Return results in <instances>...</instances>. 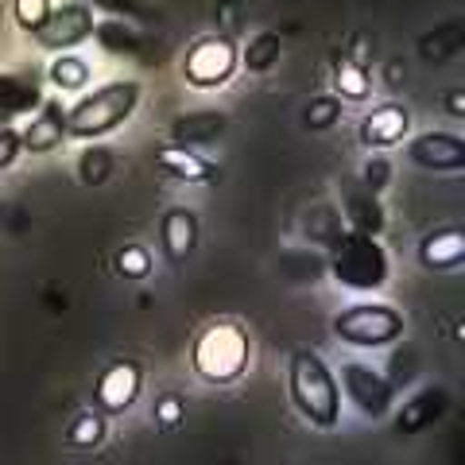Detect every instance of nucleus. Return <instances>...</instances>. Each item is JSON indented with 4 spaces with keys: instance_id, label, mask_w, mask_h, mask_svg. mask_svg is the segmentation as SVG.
Wrapping results in <instances>:
<instances>
[{
    "instance_id": "obj_10",
    "label": "nucleus",
    "mask_w": 465,
    "mask_h": 465,
    "mask_svg": "<svg viewBox=\"0 0 465 465\" xmlns=\"http://www.w3.org/2000/svg\"><path fill=\"white\" fill-rule=\"evenodd\" d=\"M20 136H24V152H32V155L58 152L70 140V133H66V105L58 97H43V105L32 113V121L20 128Z\"/></svg>"
},
{
    "instance_id": "obj_14",
    "label": "nucleus",
    "mask_w": 465,
    "mask_h": 465,
    "mask_svg": "<svg viewBox=\"0 0 465 465\" xmlns=\"http://www.w3.org/2000/svg\"><path fill=\"white\" fill-rule=\"evenodd\" d=\"M90 39H97V47L105 54H113V58H136V63H152V58H155L152 39L140 35L133 27V20H121V16L97 20Z\"/></svg>"
},
{
    "instance_id": "obj_33",
    "label": "nucleus",
    "mask_w": 465,
    "mask_h": 465,
    "mask_svg": "<svg viewBox=\"0 0 465 465\" xmlns=\"http://www.w3.org/2000/svg\"><path fill=\"white\" fill-rule=\"evenodd\" d=\"M361 183H365L369 191H376V194H381L384 186L391 183V163H388V159H384L381 152L365 159V167H361Z\"/></svg>"
},
{
    "instance_id": "obj_17",
    "label": "nucleus",
    "mask_w": 465,
    "mask_h": 465,
    "mask_svg": "<svg viewBox=\"0 0 465 465\" xmlns=\"http://www.w3.org/2000/svg\"><path fill=\"white\" fill-rule=\"evenodd\" d=\"M446 407H450L446 388H423V391H415V396L400 407L396 430H400V434H419V430H427V427H434V423H439V419L446 415Z\"/></svg>"
},
{
    "instance_id": "obj_4",
    "label": "nucleus",
    "mask_w": 465,
    "mask_h": 465,
    "mask_svg": "<svg viewBox=\"0 0 465 465\" xmlns=\"http://www.w3.org/2000/svg\"><path fill=\"white\" fill-rule=\"evenodd\" d=\"M326 272L349 291H381L391 275V256L381 237L345 229L326 249Z\"/></svg>"
},
{
    "instance_id": "obj_37",
    "label": "nucleus",
    "mask_w": 465,
    "mask_h": 465,
    "mask_svg": "<svg viewBox=\"0 0 465 465\" xmlns=\"http://www.w3.org/2000/svg\"><path fill=\"white\" fill-rule=\"evenodd\" d=\"M446 113L458 116V121L465 116V94H461V90H450V94H446Z\"/></svg>"
},
{
    "instance_id": "obj_19",
    "label": "nucleus",
    "mask_w": 465,
    "mask_h": 465,
    "mask_svg": "<svg viewBox=\"0 0 465 465\" xmlns=\"http://www.w3.org/2000/svg\"><path fill=\"white\" fill-rule=\"evenodd\" d=\"M43 105V85L32 74H12V70H0V109H5L12 121L24 113H35Z\"/></svg>"
},
{
    "instance_id": "obj_28",
    "label": "nucleus",
    "mask_w": 465,
    "mask_h": 465,
    "mask_svg": "<svg viewBox=\"0 0 465 465\" xmlns=\"http://www.w3.org/2000/svg\"><path fill=\"white\" fill-rule=\"evenodd\" d=\"M105 442V411H82L74 423L66 427V446L70 450H97Z\"/></svg>"
},
{
    "instance_id": "obj_18",
    "label": "nucleus",
    "mask_w": 465,
    "mask_h": 465,
    "mask_svg": "<svg viewBox=\"0 0 465 465\" xmlns=\"http://www.w3.org/2000/svg\"><path fill=\"white\" fill-rule=\"evenodd\" d=\"M155 163L163 174H171L174 183H213L217 179V167L210 159H202L198 152L191 148H174V143H163V148L155 152Z\"/></svg>"
},
{
    "instance_id": "obj_15",
    "label": "nucleus",
    "mask_w": 465,
    "mask_h": 465,
    "mask_svg": "<svg viewBox=\"0 0 465 465\" xmlns=\"http://www.w3.org/2000/svg\"><path fill=\"white\" fill-rule=\"evenodd\" d=\"M407 128H411V113L403 105H381L361 121L357 136L369 152H388V148H396V143L407 140Z\"/></svg>"
},
{
    "instance_id": "obj_35",
    "label": "nucleus",
    "mask_w": 465,
    "mask_h": 465,
    "mask_svg": "<svg viewBox=\"0 0 465 465\" xmlns=\"http://www.w3.org/2000/svg\"><path fill=\"white\" fill-rule=\"evenodd\" d=\"M411 372H415V349L403 345V349L391 353V376H388V384L391 388H403L407 381H411Z\"/></svg>"
},
{
    "instance_id": "obj_11",
    "label": "nucleus",
    "mask_w": 465,
    "mask_h": 465,
    "mask_svg": "<svg viewBox=\"0 0 465 465\" xmlns=\"http://www.w3.org/2000/svg\"><path fill=\"white\" fill-rule=\"evenodd\" d=\"M225 128H229L225 109H194V113H183V116H174L171 121L167 143L198 152V148H210V143L222 140Z\"/></svg>"
},
{
    "instance_id": "obj_9",
    "label": "nucleus",
    "mask_w": 465,
    "mask_h": 465,
    "mask_svg": "<svg viewBox=\"0 0 465 465\" xmlns=\"http://www.w3.org/2000/svg\"><path fill=\"white\" fill-rule=\"evenodd\" d=\"M143 388V369L136 361H113V365L97 376V388H94V400H97V411L105 415H121L136 403Z\"/></svg>"
},
{
    "instance_id": "obj_31",
    "label": "nucleus",
    "mask_w": 465,
    "mask_h": 465,
    "mask_svg": "<svg viewBox=\"0 0 465 465\" xmlns=\"http://www.w3.org/2000/svg\"><path fill=\"white\" fill-rule=\"evenodd\" d=\"M152 268H155V260L143 244H124V249L116 252V272H121L124 280H148Z\"/></svg>"
},
{
    "instance_id": "obj_36",
    "label": "nucleus",
    "mask_w": 465,
    "mask_h": 465,
    "mask_svg": "<svg viewBox=\"0 0 465 465\" xmlns=\"http://www.w3.org/2000/svg\"><path fill=\"white\" fill-rule=\"evenodd\" d=\"M155 419L163 427H179L183 423V400L179 396H163V400L155 403Z\"/></svg>"
},
{
    "instance_id": "obj_32",
    "label": "nucleus",
    "mask_w": 465,
    "mask_h": 465,
    "mask_svg": "<svg viewBox=\"0 0 465 465\" xmlns=\"http://www.w3.org/2000/svg\"><path fill=\"white\" fill-rule=\"evenodd\" d=\"M47 12H51V0H12V16H16L20 24V32H39V24L47 20Z\"/></svg>"
},
{
    "instance_id": "obj_39",
    "label": "nucleus",
    "mask_w": 465,
    "mask_h": 465,
    "mask_svg": "<svg viewBox=\"0 0 465 465\" xmlns=\"http://www.w3.org/2000/svg\"><path fill=\"white\" fill-rule=\"evenodd\" d=\"M0 222H5V202H0Z\"/></svg>"
},
{
    "instance_id": "obj_12",
    "label": "nucleus",
    "mask_w": 465,
    "mask_h": 465,
    "mask_svg": "<svg viewBox=\"0 0 465 465\" xmlns=\"http://www.w3.org/2000/svg\"><path fill=\"white\" fill-rule=\"evenodd\" d=\"M407 159L423 171H461L465 167V140L458 133H423L407 143Z\"/></svg>"
},
{
    "instance_id": "obj_26",
    "label": "nucleus",
    "mask_w": 465,
    "mask_h": 465,
    "mask_svg": "<svg viewBox=\"0 0 465 465\" xmlns=\"http://www.w3.org/2000/svg\"><path fill=\"white\" fill-rule=\"evenodd\" d=\"M116 171V155L105 148V143H90L78 155V183L82 186H105Z\"/></svg>"
},
{
    "instance_id": "obj_3",
    "label": "nucleus",
    "mask_w": 465,
    "mask_h": 465,
    "mask_svg": "<svg viewBox=\"0 0 465 465\" xmlns=\"http://www.w3.org/2000/svg\"><path fill=\"white\" fill-rule=\"evenodd\" d=\"M140 82L121 78L109 85H97L94 94H82L74 105L66 109V133L74 140H101L116 133L128 116L140 109Z\"/></svg>"
},
{
    "instance_id": "obj_22",
    "label": "nucleus",
    "mask_w": 465,
    "mask_h": 465,
    "mask_svg": "<svg viewBox=\"0 0 465 465\" xmlns=\"http://www.w3.org/2000/svg\"><path fill=\"white\" fill-rule=\"evenodd\" d=\"M465 47V27L461 24H442L419 39V58L423 63H446Z\"/></svg>"
},
{
    "instance_id": "obj_13",
    "label": "nucleus",
    "mask_w": 465,
    "mask_h": 465,
    "mask_svg": "<svg viewBox=\"0 0 465 465\" xmlns=\"http://www.w3.org/2000/svg\"><path fill=\"white\" fill-rule=\"evenodd\" d=\"M341 217H345V229L369 232V237H381L384 225H388V213H384L381 194L369 191L361 179L345 183V191H341Z\"/></svg>"
},
{
    "instance_id": "obj_23",
    "label": "nucleus",
    "mask_w": 465,
    "mask_h": 465,
    "mask_svg": "<svg viewBox=\"0 0 465 465\" xmlns=\"http://www.w3.org/2000/svg\"><path fill=\"white\" fill-rule=\"evenodd\" d=\"M302 229H307V241L330 249V244L345 232V217H341L338 206H330V202H318V206H311V213L302 217Z\"/></svg>"
},
{
    "instance_id": "obj_30",
    "label": "nucleus",
    "mask_w": 465,
    "mask_h": 465,
    "mask_svg": "<svg viewBox=\"0 0 465 465\" xmlns=\"http://www.w3.org/2000/svg\"><path fill=\"white\" fill-rule=\"evenodd\" d=\"M302 121H307L311 133H330V128L341 121V97H333V94L311 97V105H307V113H302Z\"/></svg>"
},
{
    "instance_id": "obj_6",
    "label": "nucleus",
    "mask_w": 465,
    "mask_h": 465,
    "mask_svg": "<svg viewBox=\"0 0 465 465\" xmlns=\"http://www.w3.org/2000/svg\"><path fill=\"white\" fill-rule=\"evenodd\" d=\"M241 66V47L229 35H202L183 54V82L191 90H222Z\"/></svg>"
},
{
    "instance_id": "obj_34",
    "label": "nucleus",
    "mask_w": 465,
    "mask_h": 465,
    "mask_svg": "<svg viewBox=\"0 0 465 465\" xmlns=\"http://www.w3.org/2000/svg\"><path fill=\"white\" fill-rule=\"evenodd\" d=\"M24 155V136L16 124H0V171H8Z\"/></svg>"
},
{
    "instance_id": "obj_38",
    "label": "nucleus",
    "mask_w": 465,
    "mask_h": 465,
    "mask_svg": "<svg viewBox=\"0 0 465 465\" xmlns=\"http://www.w3.org/2000/svg\"><path fill=\"white\" fill-rule=\"evenodd\" d=\"M0 124H12V116H8L5 109H0Z\"/></svg>"
},
{
    "instance_id": "obj_29",
    "label": "nucleus",
    "mask_w": 465,
    "mask_h": 465,
    "mask_svg": "<svg viewBox=\"0 0 465 465\" xmlns=\"http://www.w3.org/2000/svg\"><path fill=\"white\" fill-rule=\"evenodd\" d=\"M90 5L94 12H105V16H121V20H133V24H155L159 12L148 5V0H82Z\"/></svg>"
},
{
    "instance_id": "obj_5",
    "label": "nucleus",
    "mask_w": 465,
    "mask_h": 465,
    "mask_svg": "<svg viewBox=\"0 0 465 465\" xmlns=\"http://www.w3.org/2000/svg\"><path fill=\"white\" fill-rule=\"evenodd\" d=\"M333 338L357 349H384L403 338V314L388 302H353L333 314Z\"/></svg>"
},
{
    "instance_id": "obj_8",
    "label": "nucleus",
    "mask_w": 465,
    "mask_h": 465,
    "mask_svg": "<svg viewBox=\"0 0 465 465\" xmlns=\"http://www.w3.org/2000/svg\"><path fill=\"white\" fill-rule=\"evenodd\" d=\"M338 388L349 396V403L357 407L365 419H384L396 403V388L388 384L384 372H376L372 365H361V361H349L338 372Z\"/></svg>"
},
{
    "instance_id": "obj_25",
    "label": "nucleus",
    "mask_w": 465,
    "mask_h": 465,
    "mask_svg": "<svg viewBox=\"0 0 465 465\" xmlns=\"http://www.w3.org/2000/svg\"><path fill=\"white\" fill-rule=\"evenodd\" d=\"M280 275L291 283H314L318 275H326V256L311 249H287L280 256Z\"/></svg>"
},
{
    "instance_id": "obj_1",
    "label": "nucleus",
    "mask_w": 465,
    "mask_h": 465,
    "mask_svg": "<svg viewBox=\"0 0 465 465\" xmlns=\"http://www.w3.org/2000/svg\"><path fill=\"white\" fill-rule=\"evenodd\" d=\"M287 391H291V403L299 407V415L307 419L311 427L318 430H330L338 427L341 419V388H338V376L322 361V353L314 349H295L287 361Z\"/></svg>"
},
{
    "instance_id": "obj_16",
    "label": "nucleus",
    "mask_w": 465,
    "mask_h": 465,
    "mask_svg": "<svg viewBox=\"0 0 465 465\" xmlns=\"http://www.w3.org/2000/svg\"><path fill=\"white\" fill-rule=\"evenodd\" d=\"M159 244H163V256L171 264H183L198 249V213L186 206H171L159 217Z\"/></svg>"
},
{
    "instance_id": "obj_2",
    "label": "nucleus",
    "mask_w": 465,
    "mask_h": 465,
    "mask_svg": "<svg viewBox=\"0 0 465 465\" xmlns=\"http://www.w3.org/2000/svg\"><path fill=\"white\" fill-rule=\"evenodd\" d=\"M249 361H252V338L232 318H217V322L202 326L191 345V365L206 384L241 381L249 372Z\"/></svg>"
},
{
    "instance_id": "obj_20",
    "label": "nucleus",
    "mask_w": 465,
    "mask_h": 465,
    "mask_svg": "<svg viewBox=\"0 0 465 465\" xmlns=\"http://www.w3.org/2000/svg\"><path fill=\"white\" fill-rule=\"evenodd\" d=\"M461 260H465V237L458 229L430 232V237L419 244V264L430 272H454V268H461Z\"/></svg>"
},
{
    "instance_id": "obj_27",
    "label": "nucleus",
    "mask_w": 465,
    "mask_h": 465,
    "mask_svg": "<svg viewBox=\"0 0 465 465\" xmlns=\"http://www.w3.org/2000/svg\"><path fill=\"white\" fill-rule=\"evenodd\" d=\"M333 97H341V101H365L369 90H372V78H369V70L353 63V58H341L338 66H333Z\"/></svg>"
},
{
    "instance_id": "obj_24",
    "label": "nucleus",
    "mask_w": 465,
    "mask_h": 465,
    "mask_svg": "<svg viewBox=\"0 0 465 465\" xmlns=\"http://www.w3.org/2000/svg\"><path fill=\"white\" fill-rule=\"evenodd\" d=\"M280 54H283V39L275 35V32H256L249 39V47L241 51V66L249 70V74H268V70L280 63Z\"/></svg>"
},
{
    "instance_id": "obj_7",
    "label": "nucleus",
    "mask_w": 465,
    "mask_h": 465,
    "mask_svg": "<svg viewBox=\"0 0 465 465\" xmlns=\"http://www.w3.org/2000/svg\"><path fill=\"white\" fill-rule=\"evenodd\" d=\"M94 8L90 5H82V0H63V5H51L47 12V20L39 24V32H32V39L39 43L43 51H70V47H78V43H85L94 35Z\"/></svg>"
},
{
    "instance_id": "obj_21",
    "label": "nucleus",
    "mask_w": 465,
    "mask_h": 465,
    "mask_svg": "<svg viewBox=\"0 0 465 465\" xmlns=\"http://www.w3.org/2000/svg\"><path fill=\"white\" fill-rule=\"evenodd\" d=\"M47 78H51V85H54L58 94H78V90H85V82H90L94 74H90V63L78 58L74 51H58L51 58Z\"/></svg>"
}]
</instances>
